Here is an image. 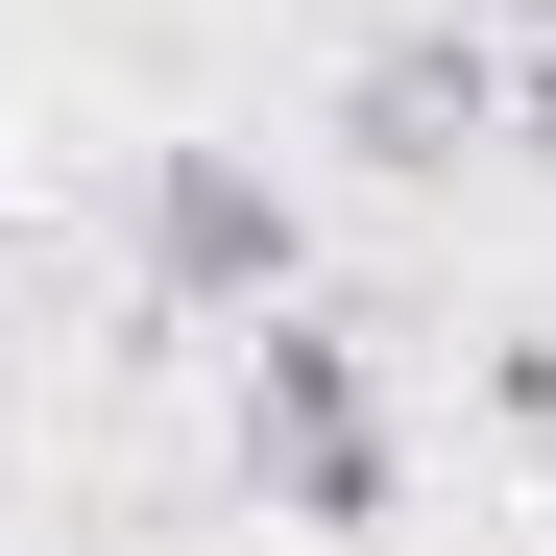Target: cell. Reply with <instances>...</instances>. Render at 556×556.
<instances>
[{
	"label": "cell",
	"mask_w": 556,
	"mask_h": 556,
	"mask_svg": "<svg viewBox=\"0 0 556 556\" xmlns=\"http://www.w3.org/2000/svg\"><path fill=\"white\" fill-rule=\"evenodd\" d=\"M242 459H266L291 532H388V388H363V339L291 315V291L242 315Z\"/></svg>",
	"instance_id": "6da1fadb"
},
{
	"label": "cell",
	"mask_w": 556,
	"mask_h": 556,
	"mask_svg": "<svg viewBox=\"0 0 556 556\" xmlns=\"http://www.w3.org/2000/svg\"><path fill=\"white\" fill-rule=\"evenodd\" d=\"M339 146H363V169H459V146H508V49L459 25V0H435V25H388V49L339 73Z\"/></svg>",
	"instance_id": "7a4b0ae2"
},
{
	"label": "cell",
	"mask_w": 556,
	"mask_h": 556,
	"mask_svg": "<svg viewBox=\"0 0 556 556\" xmlns=\"http://www.w3.org/2000/svg\"><path fill=\"white\" fill-rule=\"evenodd\" d=\"M146 266H169L194 315H266V291H291L315 242H291V194H266L242 146H169V169H146Z\"/></svg>",
	"instance_id": "3957f363"
},
{
	"label": "cell",
	"mask_w": 556,
	"mask_h": 556,
	"mask_svg": "<svg viewBox=\"0 0 556 556\" xmlns=\"http://www.w3.org/2000/svg\"><path fill=\"white\" fill-rule=\"evenodd\" d=\"M508 146H532V169H556V49H508Z\"/></svg>",
	"instance_id": "277c9868"
},
{
	"label": "cell",
	"mask_w": 556,
	"mask_h": 556,
	"mask_svg": "<svg viewBox=\"0 0 556 556\" xmlns=\"http://www.w3.org/2000/svg\"><path fill=\"white\" fill-rule=\"evenodd\" d=\"M459 25H532V0H459Z\"/></svg>",
	"instance_id": "5b68a950"
}]
</instances>
